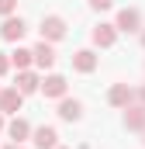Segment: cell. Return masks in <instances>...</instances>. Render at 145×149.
<instances>
[{"instance_id":"obj_16","label":"cell","mask_w":145,"mask_h":149,"mask_svg":"<svg viewBox=\"0 0 145 149\" xmlns=\"http://www.w3.org/2000/svg\"><path fill=\"white\" fill-rule=\"evenodd\" d=\"M14 7H17V0H0V14H10Z\"/></svg>"},{"instance_id":"obj_12","label":"cell","mask_w":145,"mask_h":149,"mask_svg":"<svg viewBox=\"0 0 145 149\" xmlns=\"http://www.w3.org/2000/svg\"><path fill=\"white\" fill-rule=\"evenodd\" d=\"M17 90H21V94H35V90H38V76L28 73V70H21V76H17Z\"/></svg>"},{"instance_id":"obj_2","label":"cell","mask_w":145,"mask_h":149,"mask_svg":"<svg viewBox=\"0 0 145 149\" xmlns=\"http://www.w3.org/2000/svg\"><path fill=\"white\" fill-rule=\"evenodd\" d=\"M62 35H66V21H62V17H55V14H52V17H45V21H41V38L59 42Z\"/></svg>"},{"instance_id":"obj_13","label":"cell","mask_w":145,"mask_h":149,"mask_svg":"<svg viewBox=\"0 0 145 149\" xmlns=\"http://www.w3.org/2000/svg\"><path fill=\"white\" fill-rule=\"evenodd\" d=\"M79 111H83L79 101H62V104H59V118H62V121H76Z\"/></svg>"},{"instance_id":"obj_18","label":"cell","mask_w":145,"mask_h":149,"mask_svg":"<svg viewBox=\"0 0 145 149\" xmlns=\"http://www.w3.org/2000/svg\"><path fill=\"white\" fill-rule=\"evenodd\" d=\"M7 70H10V59H7V56H0V76L7 73Z\"/></svg>"},{"instance_id":"obj_6","label":"cell","mask_w":145,"mask_h":149,"mask_svg":"<svg viewBox=\"0 0 145 149\" xmlns=\"http://www.w3.org/2000/svg\"><path fill=\"white\" fill-rule=\"evenodd\" d=\"M38 87H41L45 97H62V94H66V80H62V76H48V80L38 83Z\"/></svg>"},{"instance_id":"obj_5","label":"cell","mask_w":145,"mask_h":149,"mask_svg":"<svg viewBox=\"0 0 145 149\" xmlns=\"http://www.w3.org/2000/svg\"><path fill=\"white\" fill-rule=\"evenodd\" d=\"M31 63H38L41 70H48V66L55 63V52H52V45H45V38H41V45L31 52Z\"/></svg>"},{"instance_id":"obj_7","label":"cell","mask_w":145,"mask_h":149,"mask_svg":"<svg viewBox=\"0 0 145 149\" xmlns=\"http://www.w3.org/2000/svg\"><path fill=\"white\" fill-rule=\"evenodd\" d=\"M138 24H142L138 10H121V14H117V28H121V31H138Z\"/></svg>"},{"instance_id":"obj_9","label":"cell","mask_w":145,"mask_h":149,"mask_svg":"<svg viewBox=\"0 0 145 149\" xmlns=\"http://www.w3.org/2000/svg\"><path fill=\"white\" fill-rule=\"evenodd\" d=\"M114 24H100V28H93V42H97V45H100V49H110V45H114Z\"/></svg>"},{"instance_id":"obj_20","label":"cell","mask_w":145,"mask_h":149,"mask_svg":"<svg viewBox=\"0 0 145 149\" xmlns=\"http://www.w3.org/2000/svg\"><path fill=\"white\" fill-rule=\"evenodd\" d=\"M0 128H3V111H0Z\"/></svg>"},{"instance_id":"obj_22","label":"cell","mask_w":145,"mask_h":149,"mask_svg":"<svg viewBox=\"0 0 145 149\" xmlns=\"http://www.w3.org/2000/svg\"><path fill=\"white\" fill-rule=\"evenodd\" d=\"M55 149H59V146H55Z\"/></svg>"},{"instance_id":"obj_3","label":"cell","mask_w":145,"mask_h":149,"mask_svg":"<svg viewBox=\"0 0 145 149\" xmlns=\"http://www.w3.org/2000/svg\"><path fill=\"white\" fill-rule=\"evenodd\" d=\"M24 31H28V28H24V21H21V17H7V21H3V28H0V35L7 38V42H21Z\"/></svg>"},{"instance_id":"obj_1","label":"cell","mask_w":145,"mask_h":149,"mask_svg":"<svg viewBox=\"0 0 145 149\" xmlns=\"http://www.w3.org/2000/svg\"><path fill=\"white\" fill-rule=\"evenodd\" d=\"M21 104H24V94H21L17 87H10V90H3V94H0V111L17 114V111H21Z\"/></svg>"},{"instance_id":"obj_21","label":"cell","mask_w":145,"mask_h":149,"mask_svg":"<svg viewBox=\"0 0 145 149\" xmlns=\"http://www.w3.org/2000/svg\"><path fill=\"white\" fill-rule=\"evenodd\" d=\"M142 101H145V87H142Z\"/></svg>"},{"instance_id":"obj_15","label":"cell","mask_w":145,"mask_h":149,"mask_svg":"<svg viewBox=\"0 0 145 149\" xmlns=\"http://www.w3.org/2000/svg\"><path fill=\"white\" fill-rule=\"evenodd\" d=\"M10 63H14L17 70H28V66H31V52H28V49H17V52L10 56Z\"/></svg>"},{"instance_id":"obj_8","label":"cell","mask_w":145,"mask_h":149,"mask_svg":"<svg viewBox=\"0 0 145 149\" xmlns=\"http://www.w3.org/2000/svg\"><path fill=\"white\" fill-rule=\"evenodd\" d=\"M72 66H76L79 73H90V70L97 66V56H93L90 49H83V52H76V56H72Z\"/></svg>"},{"instance_id":"obj_17","label":"cell","mask_w":145,"mask_h":149,"mask_svg":"<svg viewBox=\"0 0 145 149\" xmlns=\"http://www.w3.org/2000/svg\"><path fill=\"white\" fill-rule=\"evenodd\" d=\"M114 0H90V7H97V10H107Z\"/></svg>"},{"instance_id":"obj_10","label":"cell","mask_w":145,"mask_h":149,"mask_svg":"<svg viewBox=\"0 0 145 149\" xmlns=\"http://www.w3.org/2000/svg\"><path fill=\"white\" fill-rule=\"evenodd\" d=\"M131 101V90H128V83H117V87H110V104L114 108H124Z\"/></svg>"},{"instance_id":"obj_4","label":"cell","mask_w":145,"mask_h":149,"mask_svg":"<svg viewBox=\"0 0 145 149\" xmlns=\"http://www.w3.org/2000/svg\"><path fill=\"white\" fill-rule=\"evenodd\" d=\"M35 146H38V149H55V146H59V135H55V128H48V125L35 128Z\"/></svg>"},{"instance_id":"obj_19","label":"cell","mask_w":145,"mask_h":149,"mask_svg":"<svg viewBox=\"0 0 145 149\" xmlns=\"http://www.w3.org/2000/svg\"><path fill=\"white\" fill-rule=\"evenodd\" d=\"M7 149H24V146H21V142H14V146H7Z\"/></svg>"},{"instance_id":"obj_14","label":"cell","mask_w":145,"mask_h":149,"mask_svg":"<svg viewBox=\"0 0 145 149\" xmlns=\"http://www.w3.org/2000/svg\"><path fill=\"white\" fill-rule=\"evenodd\" d=\"M124 125L128 128H145V108H131L124 114Z\"/></svg>"},{"instance_id":"obj_11","label":"cell","mask_w":145,"mask_h":149,"mask_svg":"<svg viewBox=\"0 0 145 149\" xmlns=\"http://www.w3.org/2000/svg\"><path fill=\"white\" fill-rule=\"evenodd\" d=\"M7 132H10V139H14V142H21V139H28V132H31V125H28L24 118H14V121L7 125Z\"/></svg>"}]
</instances>
